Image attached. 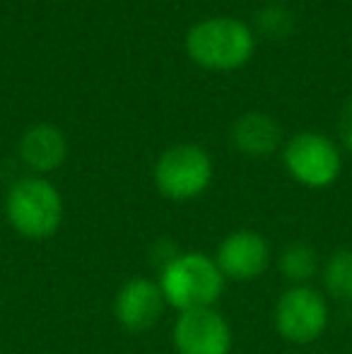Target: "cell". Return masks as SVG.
I'll list each match as a JSON object with an SVG mask.
<instances>
[{"label": "cell", "instance_id": "obj_1", "mask_svg": "<svg viewBox=\"0 0 352 354\" xmlns=\"http://www.w3.org/2000/svg\"><path fill=\"white\" fill-rule=\"evenodd\" d=\"M225 282L215 258L203 251H178L157 277L167 306L178 313L215 306L225 292Z\"/></svg>", "mask_w": 352, "mask_h": 354}, {"label": "cell", "instance_id": "obj_2", "mask_svg": "<svg viewBox=\"0 0 352 354\" xmlns=\"http://www.w3.org/2000/svg\"><path fill=\"white\" fill-rule=\"evenodd\" d=\"M8 224L27 241H46L63 224V196L46 176H24L10 186L3 201Z\"/></svg>", "mask_w": 352, "mask_h": 354}, {"label": "cell", "instance_id": "obj_3", "mask_svg": "<svg viewBox=\"0 0 352 354\" xmlns=\"http://www.w3.org/2000/svg\"><path fill=\"white\" fill-rule=\"evenodd\" d=\"M186 51L207 71H237L256 51L254 29L234 17H210L193 24L186 34Z\"/></svg>", "mask_w": 352, "mask_h": 354}, {"label": "cell", "instance_id": "obj_4", "mask_svg": "<svg viewBox=\"0 0 352 354\" xmlns=\"http://www.w3.org/2000/svg\"><path fill=\"white\" fill-rule=\"evenodd\" d=\"M155 186L165 198L174 203L196 201L210 188L215 167L210 154L191 142H181L165 149L155 164Z\"/></svg>", "mask_w": 352, "mask_h": 354}, {"label": "cell", "instance_id": "obj_5", "mask_svg": "<svg viewBox=\"0 0 352 354\" xmlns=\"http://www.w3.org/2000/svg\"><path fill=\"white\" fill-rule=\"evenodd\" d=\"M272 323L282 340L292 345H311L328 330V297L314 284L287 287L275 304Z\"/></svg>", "mask_w": 352, "mask_h": 354}, {"label": "cell", "instance_id": "obj_6", "mask_svg": "<svg viewBox=\"0 0 352 354\" xmlns=\"http://www.w3.org/2000/svg\"><path fill=\"white\" fill-rule=\"evenodd\" d=\"M282 164L292 181L304 188H328L343 171V154L338 145L321 133H297L282 149Z\"/></svg>", "mask_w": 352, "mask_h": 354}, {"label": "cell", "instance_id": "obj_7", "mask_svg": "<svg viewBox=\"0 0 352 354\" xmlns=\"http://www.w3.org/2000/svg\"><path fill=\"white\" fill-rule=\"evenodd\" d=\"M172 342L176 354H230L234 347V333L215 306L193 308L176 316Z\"/></svg>", "mask_w": 352, "mask_h": 354}, {"label": "cell", "instance_id": "obj_8", "mask_svg": "<svg viewBox=\"0 0 352 354\" xmlns=\"http://www.w3.org/2000/svg\"><path fill=\"white\" fill-rule=\"evenodd\" d=\"M212 258L227 282H254L270 268L272 253L261 232L237 229L222 239Z\"/></svg>", "mask_w": 352, "mask_h": 354}, {"label": "cell", "instance_id": "obj_9", "mask_svg": "<svg viewBox=\"0 0 352 354\" xmlns=\"http://www.w3.org/2000/svg\"><path fill=\"white\" fill-rule=\"evenodd\" d=\"M165 308V294L157 280L150 277H131L113 297V316L128 333H147L155 328Z\"/></svg>", "mask_w": 352, "mask_h": 354}, {"label": "cell", "instance_id": "obj_10", "mask_svg": "<svg viewBox=\"0 0 352 354\" xmlns=\"http://www.w3.org/2000/svg\"><path fill=\"white\" fill-rule=\"evenodd\" d=\"M68 157V140L53 123H34L19 138V159L34 176H46L63 167Z\"/></svg>", "mask_w": 352, "mask_h": 354}, {"label": "cell", "instance_id": "obj_11", "mask_svg": "<svg viewBox=\"0 0 352 354\" xmlns=\"http://www.w3.org/2000/svg\"><path fill=\"white\" fill-rule=\"evenodd\" d=\"M232 142L246 157H268L280 147V126L261 111H249L232 126Z\"/></svg>", "mask_w": 352, "mask_h": 354}, {"label": "cell", "instance_id": "obj_12", "mask_svg": "<svg viewBox=\"0 0 352 354\" xmlns=\"http://www.w3.org/2000/svg\"><path fill=\"white\" fill-rule=\"evenodd\" d=\"M277 270L290 282V287L311 284L314 277H319L321 272V258L311 243L304 241L287 243L280 251V256H277Z\"/></svg>", "mask_w": 352, "mask_h": 354}, {"label": "cell", "instance_id": "obj_13", "mask_svg": "<svg viewBox=\"0 0 352 354\" xmlns=\"http://www.w3.org/2000/svg\"><path fill=\"white\" fill-rule=\"evenodd\" d=\"M324 294L335 301H352V248H338L321 263Z\"/></svg>", "mask_w": 352, "mask_h": 354}, {"label": "cell", "instance_id": "obj_14", "mask_svg": "<svg viewBox=\"0 0 352 354\" xmlns=\"http://www.w3.org/2000/svg\"><path fill=\"white\" fill-rule=\"evenodd\" d=\"M256 24L266 37H287L292 32V15L282 5H266L256 15Z\"/></svg>", "mask_w": 352, "mask_h": 354}, {"label": "cell", "instance_id": "obj_15", "mask_svg": "<svg viewBox=\"0 0 352 354\" xmlns=\"http://www.w3.org/2000/svg\"><path fill=\"white\" fill-rule=\"evenodd\" d=\"M340 133H343V147L352 154V99L343 109V121H340Z\"/></svg>", "mask_w": 352, "mask_h": 354}, {"label": "cell", "instance_id": "obj_16", "mask_svg": "<svg viewBox=\"0 0 352 354\" xmlns=\"http://www.w3.org/2000/svg\"><path fill=\"white\" fill-rule=\"evenodd\" d=\"M0 212H3V198H0Z\"/></svg>", "mask_w": 352, "mask_h": 354}, {"label": "cell", "instance_id": "obj_17", "mask_svg": "<svg viewBox=\"0 0 352 354\" xmlns=\"http://www.w3.org/2000/svg\"><path fill=\"white\" fill-rule=\"evenodd\" d=\"M350 354H352V352H350Z\"/></svg>", "mask_w": 352, "mask_h": 354}]
</instances>
